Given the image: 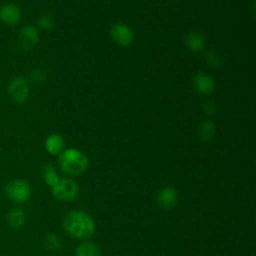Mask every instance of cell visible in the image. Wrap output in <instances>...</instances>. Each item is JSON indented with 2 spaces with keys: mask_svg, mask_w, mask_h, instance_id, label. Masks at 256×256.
<instances>
[{
  "mask_svg": "<svg viewBox=\"0 0 256 256\" xmlns=\"http://www.w3.org/2000/svg\"><path fill=\"white\" fill-rule=\"evenodd\" d=\"M65 231L76 238H89L93 235L95 225L92 218L85 212L73 210L66 214L63 219Z\"/></svg>",
  "mask_w": 256,
  "mask_h": 256,
  "instance_id": "6da1fadb",
  "label": "cell"
},
{
  "mask_svg": "<svg viewBox=\"0 0 256 256\" xmlns=\"http://www.w3.org/2000/svg\"><path fill=\"white\" fill-rule=\"evenodd\" d=\"M58 164L65 174L77 176L87 169L88 158L82 151L75 148H69L64 149L59 154Z\"/></svg>",
  "mask_w": 256,
  "mask_h": 256,
  "instance_id": "7a4b0ae2",
  "label": "cell"
},
{
  "mask_svg": "<svg viewBox=\"0 0 256 256\" xmlns=\"http://www.w3.org/2000/svg\"><path fill=\"white\" fill-rule=\"evenodd\" d=\"M4 193L7 198L17 204L25 203L31 196V188L28 182L23 179H14L9 181L4 187Z\"/></svg>",
  "mask_w": 256,
  "mask_h": 256,
  "instance_id": "3957f363",
  "label": "cell"
},
{
  "mask_svg": "<svg viewBox=\"0 0 256 256\" xmlns=\"http://www.w3.org/2000/svg\"><path fill=\"white\" fill-rule=\"evenodd\" d=\"M52 194L61 201L74 200L79 193L77 183L70 178H59L57 183L51 187Z\"/></svg>",
  "mask_w": 256,
  "mask_h": 256,
  "instance_id": "277c9868",
  "label": "cell"
},
{
  "mask_svg": "<svg viewBox=\"0 0 256 256\" xmlns=\"http://www.w3.org/2000/svg\"><path fill=\"white\" fill-rule=\"evenodd\" d=\"M7 91L13 102L17 104L26 102L29 97V84L27 79L22 76L13 77L8 83Z\"/></svg>",
  "mask_w": 256,
  "mask_h": 256,
  "instance_id": "5b68a950",
  "label": "cell"
},
{
  "mask_svg": "<svg viewBox=\"0 0 256 256\" xmlns=\"http://www.w3.org/2000/svg\"><path fill=\"white\" fill-rule=\"evenodd\" d=\"M39 41L38 29L33 25L23 26L17 35L19 47L24 51H31Z\"/></svg>",
  "mask_w": 256,
  "mask_h": 256,
  "instance_id": "8992f818",
  "label": "cell"
},
{
  "mask_svg": "<svg viewBox=\"0 0 256 256\" xmlns=\"http://www.w3.org/2000/svg\"><path fill=\"white\" fill-rule=\"evenodd\" d=\"M110 36L112 40L121 47L130 46L134 40V34L131 28L121 22H117L111 26Z\"/></svg>",
  "mask_w": 256,
  "mask_h": 256,
  "instance_id": "52a82bcc",
  "label": "cell"
},
{
  "mask_svg": "<svg viewBox=\"0 0 256 256\" xmlns=\"http://www.w3.org/2000/svg\"><path fill=\"white\" fill-rule=\"evenodd\" d=\"M193 85L201 95H209L215 89V80L211 75L205 72H198L193 77Z\"/></svg>",
  "mask_w": 256,
  "mask_h": 256,
  "instance_id": "ba28073f",
  "label": "cell"
},
{
  "mask_svg": "<svg viewBox=\"0 0 256 256\" xmlns=\"http://www.w3.org/2000/svg\"><path fill=\"white\" fill-rule=\"evenodd\" d=\"M21 20L20 8L13 3H6L0 8V21L7 26H15Z\"/></svg>",
  "mask_w": 256,
  "mask_h": 256,
  "instance_id": "9c48e42d",
  "label": "cell"
},
{
  "mask_svg": "<svg viewBox=\"0 0 256 256\" xmlns=\"http://www.w3.org/2000/svg\"><path fill=\"white\" fill-rule=\"evenodd\" d=\"M185 45L190 52L199 53L206 46L205 37L197 31H191L185 36Z\"/></svg>",
  "mask_w": 256,
  "mask_h": 256,
  "instance_id": "30bf717a",
  "label": "cell"
},
{
  "mask_svg": "<svg viewBox=\"0 0 256 256\" xmlns=\"http://www.w3.org/2000/svg\"><path fill=\"white\" fill-rule=\"evenodd\" d=\"M64 139L60 134L53 133L49 135L45 140V149L52 155L60 154L64 150Z\"/></svg>",
  "mask_w": 256,
  "mask_h": 256,
  "instance_id": "8fae6325",
  "label": "cell"
},
{
  "mask_svg": "<svg viewBox=\"0 0 256 256\" xmlns=\"http://www.w3.org/2000/svg\"><path fill=\"white\" fill-rule=\"evenodd\" d=\"M177 201V193L171 187L163 188L158 195V203L164 209H169L175 205Z\"/></svg>",
  "mask_w": 256,
  "mask_h": 256,
  "instance_id": "7c38bea8",
  "label": "cell"
},
{
  "mask_svg": "<svg viewBox=\"0 0 256 256\" xmlns=\"http://www.w3.org/2000/svg\"><path fill=\"white\" fill-rule=\"evenodd\" d=\"M26 220L25 212L20 208H13L7 214V222L13 229L21 228Z\"/></svg>",
  "mask_w": 256,
  "mask_h": 256,
  "instance_id": "4fadbf2b",
  "label": "cell"
},
{
  "mask_svg": "<svg viewBox=\"0 0 256 256\" xmlns=\"http://www.w3.org/2000/svg\"><path fill=\"white\" fill-rule=\"evenodd\" d=\"M216 134V127L213 121L205 120L200 123L198 127V135L202 141H211Z\"/></svg>",
  "mask_w": 256,
  "mask_h": 256,
  "instance_id": "5bb4252c",
  "label": "cell"
},
{
  "mask_svg": "<svg viewBox=\"0 0 256 256\" xmlns=\"http://www.w3.org/2000/svg\"><path fill=\"white\" fill-rule=\"evenodd\" d=\"M75 256H101V250L95 243L85 242L78 246Z\"/></svg>",
  "mask_w": 256,
  "mask_h": 256,
  "instance_id": "9a60e30c",
  "label": "cell"
},
{
  "mask_svg": "<svg viewBox=\"0 0 256 256\" xmlns=\"http://www.w3.org/2000/svg\"><path fill=\"white\" fill-rule=\"evenodd\" d=\"M204 62L212 68H219L223 65L224 59L218 52L214 50H209L204 55Z\"/></svg>",
  "mask_w": 256,
  "mask_h": 256,
  "instance_id": "2e32d148",
  "label": "cell"
},
{
  "mask_svg": "<svg viewBox=\"0 0 256 256\" xmlns=\"http://www.w3.org/2000/svg\"><path fill=\"white\" fill-rule=\"evenodd\" d=\"M55 25H56L55 18L49 14L41 15L36 21V26H37L36 28L40 29V30H44V31L53 29L55 27Z\"/></svg>",
  "mask_w": 256,
  "mask_h": 256,
  "instance_id": "e0dca14e",
  "label": "cell"
},
{
  "mask_svg": "<svg viewBox=\"0 0 256 256\" xmlns=\"http://www.w3.org/2000/svg\"><path fill=\"white\" fill-rule=\"evenodd\" d=\"M43 178H44V181L47 185H49L50 187L54 186L57 181L59 180V177L56 173V170L54 168L53 165L51 164H47L44 166L43 168Z\"/></svg>",
  "mask_w": 256,
  "mask_h": 256,
  "instance_id": "ac0fdd59",
  "label": "cell"
},
{
  "mask_svg": "<svg viewBox=\"0 0 256 256\" xmlns=\"http://www.w3.org/2000/svg\"><path fill=\"white\" fill-rule=\"evenodd\" d=\"M44 245L50 251H59L62 247V242L56 234L50 233L45 236Z\"/></svg>",
  "mask_w": 256,
  "mask_h": 256,
  "instance_id": "d6986e66",
  "label": "cell"
},
{
  "mask_svg": "<svg viewBox=\"0 0 256 256\" xmlns=\"http://www.w3.org/2000/svg\"><path fill=\"white\" fill-rule=\"evenodd\" d=\"M29 77L34 84H41L47 79V72L42 68H35L30 72Z\"/></svg>",
  "mask_w": 256,
  "mask_h": 256,
  "instance_id": "ffe728a7",
  "label": "cell"
},
{
  "mask_svg": "<svg viewBox=\"0 0 256 256\" xmlns=\"http://www.w3.org/2000/svg\"><path fill=\"white\" fill-rule=\"evenodd\" d=\"M203 111L207 115H213L217 111V105L214 101H207L203 105Z\"/></svg>",
  "mask_w": 256,
  "mask_h": 256,
  "instance_id": "44dd1931",
  "label": "cell"
}]
</instances>
